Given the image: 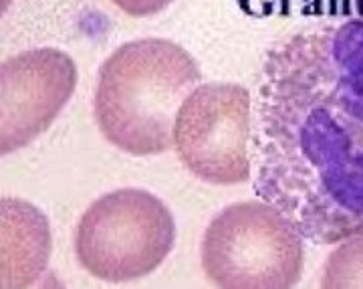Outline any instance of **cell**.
Listing matches in <instances>:
<instances>
[{
	"instance_id": "cell-8",
	"label": "cell",
	"mask_w": 363,
	"mask_h": 289,
	"mask_svg": "<svg viewBox=\"0 0 363 289\" xmlns=\"http://www.w3.org/2000/svg\"><path fill=\"white\" fill-rule=\"evenodd\" d=\"M321 288H363V233L343 239L337 249L327 257Z\"/></svg>"
},
{
	"instance_id": "cell-6",
	"label": "cell",
	"mask_w": 363,
	"mask_h": 289,
	"mask_svg": "<svg viewBox=\"0 0 363 289\" xmlns=\"http://www.w3.org/2000/svg\"><path fill=\"white\" fill-rule=\"evenodd\" d=\"M77 87V65L59 49H30L0 63V156L51 128Z\"/></svg>"
},
{
	"instance_id": "cell-1",
	"label": "cell",
	"mask_w": 363,
	"mask_h": 289,
	"mask_svg": "<svg viewBox=\"0 0 363 289\" xmlns=\"http://www.w3.org/2000/svg\"><path fill=\"white\" fill-rule=\"evenodd\" d=\"M255 192L303 239L363 233V18L298 31L267 53Z\"/></svg>"
},
{
	"instance_id": "cell-2",
	"label": "cell",
	"mask_w": 363,
	"mask_h": 289,
	"mask_svg": "<svg viewBox=\"0 0 363 289\" xmlns=\"http://www.w3.org/2000/svg\"><path fill=\"white\" fill-rule=\"evenodd\" d=\"M194 57L168 39L121 45L99 69L95 119L109 144L131 156H154L174 146L182 102L200 83Z\"/></svg>"
},
{
	"instance_id": "cell-3",
	"label": "cell",
	"mask_w": 363,
	"mask_h": 289,
	"mask_svg": "<svg viewBox=\"0 0 363 289\" xmlns=\"http://www.w3.org/2000/svg\"><path fill=\"white\" fill-rule=\"evenodd\" d=\"M202 269L218 288L289 289L303 276V235L264 200L236 202L208 224Z\"/></svg>"
},
{
	"instance_id": "cell-5",
	"label": "cell",
	"mask_w": 363,
	"mask_h": 289,
	"mask_svg": "<svg viewBox=\"0 0 363 289\" xmlns=\"http://www.w3.org/2000/svg\"><path fill=\"white\" fill-rule=\"evenodd\" d=\"M250 93L238 83H202L182 102L174 148L182 164L210 184L250 178Z\"/></svg>"
},
{
	"instance_id": "cell-10",
	"label": "cell",
	"mask_w": 363,
	"mask_h": 289,
	"mask_svg": "<svg viewBox=\"0 0 363 289\" xmlns=\"http://www.w3.org/2000/svg\"><path fill=\"white\" fill-rule=\"evenodd\" d=\"M11 4H13V0H0V18L6 14V11L11 9Z\"/></svg>"
},
{
	"instance_id": "cell-7",
	"label": "cell",
	"mask_w": 363,
	"mask_h": 289,
	"mask_svg": "<svg viewBox=\"0 0 363 289\" xmlns=\"http://www.w3.org/2000/svg\"><path fill=\"white\" fill-rule=\"evenodd\" d=\"M51 253L47 214L23 198H0V289L35 285L47 273Z\"/></svg>"
},
{
	"instance_id": "cell-4",
	"label": "cell",
	"mask_w": 363,
	"mask_h": 289,
	"mask_svg": "<svg viewBox=\"0 0 363 289\" xmlns=\"http://www.w3.org/2000/svg\"><path fill=\"white\" fill-rule=\"evenodd\" d=\"M174 243L176 223L169 209L140 188H121L97 198L75 229L81 267L113 283L156 271Z\"/></svg>"
},
{
	"instance_id": "cell-11",
	"label": "cell",
	"mask_w": 363,
	"mask_h": 289,
	"mask_svg": "<svg viewBox=\"0 0 363 289\" xmlns=\"http://www.w3.org/2000/svg\"><path fill=\"white\" fill-rule=\"evenodd\" d=\"M355 4H357V13L363 18V0H355Z\"/></svg>"
},
{
	"instance_id": "cell-9",
	"label": "cell",
	"mask_w": 363,
	"mask_h": 289,
	"mask_svg": "<svg viewBox=\"0 0 363 289\" xmlns=\"http://www.w3.org/2000/svg\"><path fill=\"white\" fill-rule=\"evenodd\" d=\"M117 9L130 16H154L168 9L174 0H111Z\"/></svg>"
}]
</instances>
